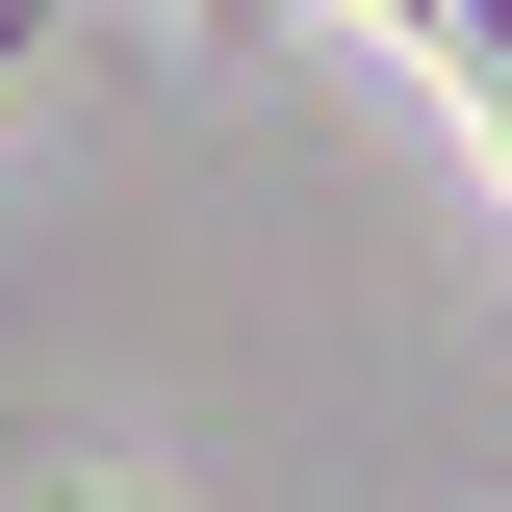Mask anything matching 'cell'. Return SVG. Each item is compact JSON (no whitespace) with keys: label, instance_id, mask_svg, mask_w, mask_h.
I'll return each instance as SVG.
<instances>
[{"label":"cell","instance_id":"obj_1","mask_svg":"<svg viewBox=\"0 0 512 512\" xmlns=\"http://www.w3.org/2000/svg\"><path fill=\"white\" fill-rule=\"evenodd\" d=\"M52 512H128V487H52Z\"/></svg>","mask_w":512,"mask_h":512}]
</instances>
